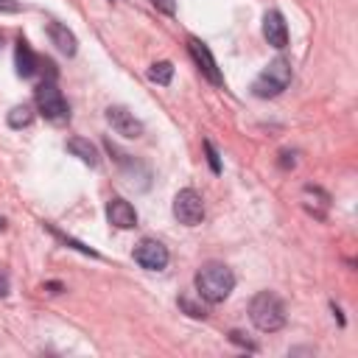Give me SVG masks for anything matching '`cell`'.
Masks as SVG:
<instances>
[{
	"mask_svg": "<svg viewBox=\"0 0 358 358\" xmlns=\"http://www.w3.org/2000/svg\"><path fill=\"white\" fill-rule=\"evenodd\" d=\"M8 126L11 129H25V126H31L34 123V109L28 106V103H20V106H14L11 112H8Z\"/></svg>",
	"mask_w": 358,
	"mask_h": 358,
	"instance_id": "9a60e30c",
	"label": "cell"
},
{
	"mask_svg": "<svg viewBox=\"0 0 358 358\" xmlns=\"http://www.w3.org/2000/svg\"><path fill=\"white\" fill-rule=\"evenodd\" d=\"M204 151H207V162H210L213 173H221V159H218V151H215V145L210 140H204Z\"/></svg>",
	"mask_w": 358,
	"mask_h": 358,
	"instance_id": "ac0fdd59",
	"label": "cell"
},
{
	"mask_svg": "<svg viewBox=\"0 0 358 358\" xmlns=\"http://www.w3.org/2000/svg\"><path fill=\"white\" fill-rule=\"evenodd\" d=\"M179 305H182V308H185V310H187V313H190L193 319H204V316H207V313H204V308L193 305V302H190L187 296H182V299H179Z\"/></svg>",
	"mask_w": 358,
	"mask_h": 358,
	"instance_id": "d6986e66",
	"label": "cell"
},
{
	"mask_svg": "<svg viewBox=\"0 0 358 358\" xmlns=\"http://www.w3.org/2000/svg\"><path fill=\"white\" fill-rule=\"evenodd\" d=\"M8 294V274L0 268V296H6Z\"/></svg>",
	"mask_w": 358,
	"mask_h": 358,
	"instance_id": "7402d4cb",
	"label": "cell"
},
{
	"mask_svg": "<svg viewBox=\"0 0 358 358\" xmlns=\"http://www.w3.org/2000/svg\"><path fill=\"white\" fill-rule=\"evenodd\" d=\"M106 221L117 229H131V227H137V210L126 199H109L106 201Z\"/></svg>",
	"mask_w": 358,
	"mask_h": 358,
	"instance_id": "9c48e42d",
	"label": "cell"
},
{
	"mask_svg": "<svg viewBox=\"0 0 358 358\" xmlns=\"http://www.w3.org/2000/svg\"><path fill=\"white\" fill-rule=\"evenodd\" d=\"M291 78H294L291 62H288V59H282V56H277V59H274V62H268V64H266V70L252 81V92H255L257 98H277L280 92H285V90H288Z\"/></svg>",
	"mask_w": 358,
	"mask_h": 358,
	"instance_id": "3957f363",
	"label": "cell"
},
{
	"mask_svg": "<svg viewBox=\"0 0 358 358\" xmlns=\"http://www.w3.org/2000/svg\"><path fill=\"white\" fill-rule=\"evenodd\" d=\"M36 109L50 123H67L70 120V106H67L62 90L56 87V81H50V78H45L36 87Z\"/></svg>",
	"mask_w": 358,
	"mask_h": 358,
	"instance_id": "277c9868",
	"label": "cell"
},
{
	"mask_svg": "<svg viewBox=\"0 0 358 358\" xmlns=\"http://www.w3.org/2000/svg\"><path fill=\"white\" fill-rule=\"evenodd\" d=\"M45 288H50V294H59L62 291V282H48Z\"/></svg>",
	"mask_w": 358,
	"mask_h": 358,
	"instance_id": "603a6c76",
	"label": "cell"
},
{
	"mask_svg": "<svg viewBox=\"0 0 358 358\" xmlns=\"http://www.w3.org/2000/svg\"><path fill=\"white\" fill-rule=\"evenodd\" d=\"M64 145H67V151H70L73 157H78L84 165H90V168L98 165V151H95V145H92L90 140H84V137H70Z\"/></svg>",
	"mask_w": 358,
	"mask_h": 358,
	"instance_id": "4fadbf2b",
	"label": "cell"
},
{
	"mask_svg": "<svg viewBox=\"0 0 358 358\" xmlns=\"http://www.w3.org/2000/svg\"><path fill=\"white\" fill-rule=\"evenodd\" d=\"M187 53H190V59L196 62V67L204 73V78H207L210 84H215V87L224 84V76H221V70H218V64H215V59H213V50H210L201 39L190 36V39H187Z\"/></svg>",
	"mask_w": 358,
	"mask_h": 358,
	"instance_id": "52a82bcc",
	"label": "cell"
},
{
	"mask_svg": "<svg viewBox=\"0 0 358 358\" xmlns=\"http://www.w3.org/2000/svg\"><path fill=\"white\" fill-rule=\"evenodd\" d=\"M106 120H109V126L115 129V134H120V137L134 140V137L143 134V123H140V120L134 117V112H129L126 106H109V109H106Z\"/></svg>",
	"mask_w": 358,
	"mask_h": 358,
	"instance_id": "ba28073f",
	"label": "cell"
},
{
	"mask_svg": "<svg viewBox=\"0 0 358 358\" xmlns=\"http://www.w3.org/2000/svg\"><path fill=\"white\" fill-rule=\"evenodd\" d=\"M196 294H199V299H204V302H210V305H218V302H224L229 294H232V288H235V274H232V268L229 266H224V263H204L199 271H196Z\"/></svg>",
	"mask_w": 358,
	"mask_h": 358,
	"instance_id": "6da1fadb",
	"label": "cell"
},
{
	"mask_svg": "<svg viewBox=\"0 0 358 358\" xmlns=\"http://www.w3.org/2000/svg\"><path fill=\"white\" fill-rule=\"evenodd\" d=\"M173 215H176V221L185 224V227L201 224V221H204V199H201L193 187L179 190L176 199H173Z\"/></svg>",
	"mask_w": 358,
	"mask_h": 358,
	"instance_id": "5b68a950",
	"label": "cell"
},
{
	"mask_svg": "<svg viewBox=\"0 0 358 358\" xmlns=\"http://www.w3.org/2000/svg\"><path fill=\"white\" fill-rule=\"evenodd\" d=\"M0 229H6V218H0Z\"/></svg>",
	"mask_w": 358,
	"mask_h": 358,
	"instance_id": "cb8c5ba5",
	"label": "cell"
},
{
	"mask_svg": "<svg viewBox=\"0 0 358 358\" xmlns=\"http://www.w3.org/2000/svg\"><path fill=\"white\" fill-rule=\"evenodd\" d=\"M134 260H137L143 268H148V271H162V268L168 266L171 255H168V246H165V243H159V241H154V238H143V241L134 246Z\"/></svg>",
	"mask_w": 358,
	"mask_h": 358,
	"instance_id": "8992f818",
	"label": "cell"
},
{
	"mask_svg": "<svg viewBox=\"0 0 358 358\" xmlns=\"http://www.w3.org/2000/svg\"><path fill=\"white\" fill-rule=\"evenodd\" d=\"M45 227H48V229H50V232H53V235H56V238H59L62 243H67V246H73V249H78L81 255H90V257H98V252H95V249H90V246H84V243H78V241H73V238H67L64 232H59V229H56V227H50V224H45Z\"/></svg>",
	"mask_w": 358,
	"mask_h": 358,
	"instance_id": "e0dca14e",
	"label": "cell"
},
{
	"mask_svg": "<svg viewBox=\"0 0 358 358\" xmlns=\"http://www.w3.org/2000/svg\"><path fill=\"white\" fill-rule=\"evenodd\" d=\"M302 199H305V207H308L316 218H324V213H327V207H330V196H327L324 190L308 185V187L302 190Z\"/></svg>",
	"mask_w": 358,
	"mask_h": 358,
	"instance_id": "5bb4252c",
	"label": "cell"
},
{
	"mask_svg": "<svg viewBox=\"0 0 358 358\" xmlns=\"http://www.w3.org/2000/svg\"><path fill=\"white\" fill-rule=\"evenodd\" d=\"M148 78L157 81V84H171V78H173V64H171V62H154L151 70H148Z\"/></svg>",
	"mask_w": 358,
	"mask_h": 358,
	"instance_id": "2e32d148",
	"label": "cell"
},
{
	"mask_svg": "<svg viewBox=\"0 0 358 358\" xmlns=\"http://www.w3.org/2000/svg\"><path fill=\"white\" fill-rule=\"evenodd\" d=\"M0 11H6V14H17V11H20V3H17V0H0Z\"/></svg>",
	"mask_w": 358,
	"mask_h": 358,
	"instance_id": "44dd1931",
	"label": "cell"
},
{
	"mask_svg": "<svg viewBox=\"0 0 358 358\" xmlns=\"http://www.w3.org/2000/svg\"><path fill=\"white\" fill-rule=\"evenodd\" d=\"M48 34H50V42L64 53V56H73L78 50V42H76V34L62 25V22H48Z\"/></svg>",
	"mask_w": 358,
	"mask_h": 358,
	"instance_id": "8fae6325",
	"label": "cell"
},
{
	"mask_svg": "<svg viewBox=\"0 0 358 358\" xmlns=\"http://www.w3.org/2000/svg\"><path fill=\"white\" fill-rule=\"evenodd\" d=\"M249 319L260 333H277L285 327V305L274 291H260L249 302Z\"/></svg>",
	"mask_w": 358,
	"mask_h": 358,
	"instance_id": "7a4b0ae2",
	"label": "cell"
},
{
	"mask_svg": "<svg viewBox=\"0 0 358 358\" xmlns=\"http://www.w3.org/2000/svg\"><path fill=\"white\" fill-rule=\"evenodd\" d=\"M151 3H154L157 11H162V14H168V17L176 14V0H151Z\"/></svg>",
	"mask_w": 358,
	"mask_h": 358,
	"instance_id": "ffe728a7",
	"label": "cell"
},
{
	"mask_svg": "<svg viewBox=\"0 0 358 358\" xmlns=\"http://www.w3.org/2000/svg\"><path fill=\"white\" fill-rule=\"evenodd\" d=\"M263 36L277 50H282L288 45V25H285V17L280 11H266V17H263Z\"/></svg>",
	"mask_w": 358,
	"mask_h": 358,
	"instance_id": "30bf717a",
	"label": "cell"
},
{
	"mask_svg": "<svg viewBox=\"0 0 358 358\" xmlns=\"http://www.w3.org/2000/svg\"><path fill=\"white\" fill-rule=\"evenodd\" d=\"M14 64H17V76H22V78H28V76H34V73H36L39 59L34 56V50H31V45H28L25 39H20V42H17Z\"/></svg>",
	"mask_w": 358,
	"mask_h": 358,
	"instance_id": "7c38bea8",
	"label": "cell"
}]
</instances>
